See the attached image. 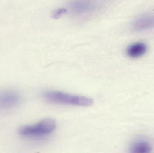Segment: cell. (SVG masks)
<instances>
[{"mask_svg": "<svg viewBox=\"0 0 154 153\" xmlns=\"http://www.w3.org/2000/svg\"><path fill=\"white\" fill-rule=\"evenodd\" d=\"M43 97L47 101L56 104L89 107L93 103L91 98L57 91L47 92L44 93Z\"/></svg>", "mask_w": 154, "mask_h": 153, "instance_id": "6da1fadb", "label": "cell"}, {"mask_svg": "<svg viewBox=\"0 0 154 153\" xmlns=\"http://www.w3.org/2000/svg\"><path fill=\"white\" fill-rule=\"evenodd\" d=\"M56 126L55 120L47 119L37 124L22 127L19 130V134L25 137H39L51 134L55 130Z\"/></svg>", "mask_w": 154, "mask_h": 153, "instance_id": "7a4b0ae2", "label": "cell"}, {"mask_svg": "<svg viewBox=\"0 0 154 153\" xmlns=\"http://www.w3.org/2000/svg\"><path fill=\"white\" fill-rule=\"evenodd\" d=\"M20 101V96L13 90H0V110L9 109L17 106Z\"/></svg>", "mask_w": 154, "mask_h": 153, "instance_id": "3957f363", "label": "cell"}, {"mask_svg": "<svg viewBox=\"0 0 154 153\" xmlns=\"http://www.w3.org/2000/svg\"><path fill=\"white\" fill-rule=\"evenodd\" d=\"M97 7L95 4L85 1H77L71 3L69 9L73 15L77 17L87 16L96 11Z\"/></svg>", "mask_w": 154, "mask_h": 153, "instance_id": "277c9868", "label": "cell"}, {"mask_svg": "<svg viewBox=\"0 0 154 153\" xmlns=\"http://www.w3.org/2000/svg\"><path fill=\"white\" fill-rule=\"evenodd\" d=\"M133 28L137 31H142L154 28V13L140 15L134 20Z\"/></svg>", "mask_w": 154, "mask_h": 153, "instance_id": "5b68a950", "label": "cell"}, {"mask_svg": "<svg viewBox=\"0 0 154 153\" xmlns=\"http://www.w3.org/2000/svg\"><path fill=\"white\" fill-rule=\"evenodd\" d=\"M153 148L151 143L144 139H138L131 143L128 153H152Z\"/></svg>", "mask_w": 154, "mask_h": 153, "instance_id": "8992f818", "label": "cell"}, {"mask_svg": "<svg viewBox=\"0 0 154 153\" xmlns=\"http://www.w3.org/2000/svg\"><path fill=\"white\" fill-rule=\"evenodd\" d=\"M147 50L146 44L143 42H137L131 44L128 47L126 53L132 58H137L143 55Z\"/></svg>", "mask_w": 154, "mask_h": 153, "instance_id": "52a82bcc", "label": "cell"}, {"mask_svg": "<svg viewBox=\"0 0 154 153\" xmlns=\"http://www.w3.org/2000/svg\"><path fill=\"white\" fill-rule=\"evenodd\" d=\"M66 10L65 8H60L58 9L57 10L55 11L53 13V17L54 18H59L60 16H62L63 14L66 13Z\"/></svg>", "mask_w": 154, "mask_h": 153, "instance_id": "ba28073f", "label": "cell"}]
</instances>
